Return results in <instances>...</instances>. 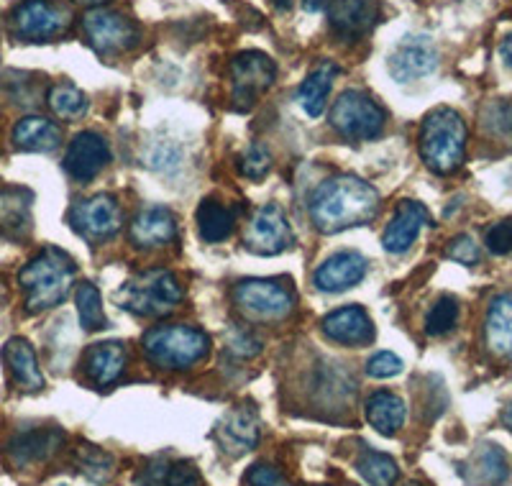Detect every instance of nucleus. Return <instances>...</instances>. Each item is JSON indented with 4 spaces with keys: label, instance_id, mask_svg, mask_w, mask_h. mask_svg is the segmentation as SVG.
<instances>
[{
    "label": "nucleus",
    "instance_id": "25",
    "mask_svg": "<svg viewBox=\"0 0 512 486\" xmlns=\"http://www.w3.org/2000/svg\"><path fill=\"white\" fill-rule=\"evenodd\" d=\"M484 338H487V346L492 348V353L512 359V292L500 295L489 305Z\"/></svg>",
    "mask_w": 512,
    "mask_h": 486
},
{
    "label": "nucleus",
    "instance_id": "15",
    "mask_svg": "<svg viewBox=\"0 0 512 486\" xmlns=\"http://www.w3.org/2000/svg\"><path fill=\"white\" fill-rule=\"evenodd\" d=\"M108 162H111V149L103 136L93 134V131L77 134L67 146V157H64V167L77 182H90L95 174L103 172Z\"/></svg>",
    "mask_w": 512,
    "mask_h": 486
},
{
    "label": "nucleus",
    "instance_id": "1",
    "mask_svg": "<svg viewBox=\"0 0 512 486\" xmlns=\"http://www.w3.org/2000/svg\"><path fill=\"white\" fill-rule=\"evenodd\" d=\"M379 192L369 182L341 174L323 182L310 197V220L320 233L364 226L377 215Z\"/></svg>",
    "mask_w": 512,
    "mask_h": 486
},
{
    "label": "nucleus",
    "instance_id": "19",
    "mask_svg": "<svg viewBox=\"0 0 512 486\" xmlns=\"http://www.w3.org/2000/svg\"><path fill=\"white\" fill-rule=\"evenodd\" d=\"M323 333H326L331 341L344 343V346H364L374 338V323L367 315V310L361 307H341V310H333L323 318L320 323Z\"/></svg>",
    "mask_w": 512,
    "mask_h": 486
},
{
    "label": "nucleus",
    "instance_id": "3",
    "mask_svg": "<svg viewBox=\"0 0 512 486\" xmlns=\"http://www.w3.org/2000/svg\"><path fill=\"white\" fill-rule=\"evenodd\" d=\"M466 151V123L454 108H436L420 126V157L436 174L461 167Z\"/></svg>",
    "mask_w": 512,
    "mask_h": 486
},
{
    "label": "nucleus",
    "instance_id": "22",
    "mask_svg": "<svg viewBox=\"0 0 512 486\" xmlns=\"http://www.w3.org/2000/svg\"><path fill=\"white\" fill-rule=\"evenodd\" d=\"M6 364L11 369L13 382L18 384V389L24 392H39L44 387V377H41L39 361H36V353L31 348V343L26 338H11L6 343Z\"/></svg>",
    "mask_w": 512,
    "mask_h": 486
},
{
    "label": "nucleus",
    "instance_id": "14",
    "mask_svg": "<svg viewBox=\"0 0 512 486\" xmlns=\"http://www.w3.org/2000/svg\"><path fill=\"white\" fill-rule=\"evenodd\" d=\"M382 18L377 0H328V21L341 39L356 41L367 36Z\"/></svg>",
    "mask_w": 512,
    "mask_h": 486
},
{
    "label": "nucleus",
    "instance_id": "29",
    "mask_svg": "<svg viewBox=\"0 0 512 486\" xmlns=\"http://www.w3.org/2000/svg\"><path fill=\"white\" fill-rule=\"evenodd\" d=\"M198 231L208 243L226 241L233 233V213L216 200H203L198 208Z\"/></svg>",
    "mask_w": 512,
    "mask_h": 486
},
{
    "label": "nucleus",
    "instance_id": "46",
    "mask_svg": "<svg viewBox=\"0 0 512 486\" xmlns=\"http://www.w3.org/2000/svg\"><path fill=\"white\" fill-rule=\"evenodd\" d=\"M502 423L512 430V402L505 407V412H502Z\"/></svg>",
    "mask_w": 512,
    "mask_h": 486
},
{
    "label": "nucleus",
    "instance_id": "12",
    "mask_svg": "<svg viewBox=\"0 0 512 486\" xmlns=\"http://www.w3.org/2000/svg\"><path fill=\"white\" fill-rule=\"evenodd\" d=\"M292 241L290 223L285 218V210L280 205H264L251 220L246 231V249L262 256H274L285 251Z\"/></svg>",
    "mask_w": 512,
    "mask_h": 486
},
{
    "label": "nucleus",
    "instance_id": "38",
    "mask_svg": "<svg viewBox=\"0 0 512 486\" xmlns=\"http://www.w3.org/2000/svg\"><path fill=\"white\" fill-rule=\"evenodd\" d=\"M226 346L233 356H239V359H254L256 353L262 351V343L256 341L251 333L239 328H231L228 330V338H226Z\"/></svg>",
    "mask_w": 512,
    "mask_h": 486
},
{
    "label": "nucleus",
    "instance_id": "6",
    "mask_svg": "<svg viewBox=\"0 0 512 486\" xmlns=\"http://www.w3.org/2000/svg\"><path fill=\"white\" fill-rule=\"evenodd\" d=\"M331 123L349 141L377 139L384 128V110L361 90H346L331 108Z\"/></svg>",
    "mask_w": 512,
    "mask_h": 486
},
{
    "label": "nucleus",
    "instance_id": "4",
    "mask_svg": "<svg viewBox=\"0 0 512 486\" xmlns=\"http://www.w3.org/2000/svg\"><path fill=\"white\" fill-rule=\"evenodd\" d=\"M182 284L167 269H149L128 279L118 292V305L139 318H162L172 313L182 300Z\"/></svg>",
    "mask_w": 512,
    "mask_h": 486
},
{
    "label": "nucleus",
    "instance_id": "27",
    "mask_svg": "<svg viewBox=\"0 0 512 486\" xmlns=\"http://www.w3.org/2000/svg\"><path fill=\"white\" fill-rule=\"evenodd\" d=\"M62 141V131L41 116H29L13 128V144L24 151H52Z\"/></svg>",
    "mask_w": 512,
    "mask_h": 486
},
{
    "label": "nucleus",
    "instance_id": "37",
    "mask_svg": "<svg viewBox=\"0 0 512 486\" xmlns=\"http://www.w3.org/2000/svg\"><path fill=\"white\" fill-rule=\"evenodd\" d=\"M241 174L249 177V180H262L267 177L269 169H272V157H269L267 146L254 144L249 151H246L244 157H241Z\"/></svg>",
    "mask_w": 512,
    "mask_h": 486
},
{
    "label": "nucleus",
    "instance_id": "10",
    "mask_svg": "<svg viewBox=\"0 0 512 486\" xmlns=\"http://www.w3.org/2000/svg\"><path fill=\"white\" fill-rule=\"evenodd\" d=\"M236 302L254 318L280 320L292 313L295 295L290 287L274 282V279H244L236 287Z\"/></svg>",
    "mask_w": 512,
    "mask_h": 486
},
{
    "label": "nucleus",
    "instance_id": "32",
    "mask_svg": "<svg viewBox=\"0 0 512 486\" xmlns=\"http://www.w3.org/2000/svg\"><path fill=\"white\" fill-rule=\"evenodd\" d=\"M49 108L54 110V116L62 118V121H75L80 118L85 110H88V98L82 90H77L75 85H54L49 90Z\"/></svg>",
    "mask_w": 512,
    "mask_h": 486
},
{
    "label": "nucleus",
    "instance_id": "16",
    "mask_svg": "<svg viewBox=\"0 0 512 486\" xmlns=\"http://www.w3.org/2000/svg\"><path fill=\"white\" fill-rule=\"evenodd\" d=\"M438 67V52L428 36H410L390 57V72L397 82H413Z\"/></svg>",
    "mask_w": 512,
    "mask_h": 486
},
{
    "label": "nucleus",
    "instance_id": "8",
    "mask_svg": "<svg viewBox=\"0 0 512 486\" xmlns=\"http://www.w3.org/2000/svg\"><path fill=\"white\" fill-rule=\"evenodd\" d=\"M82 29L90 39V47L103 54V57L128 52L139 41V29H136L131 18L105 11V8H90L82 16Z\"/></svg>",
    "mask_w": 512,
    "mask_h": 486
},
{
    "label": "nucleus",
    "instance_id": "5",
    "mask_svg": "<svg viewBox=\"0 0 512 486\" xmlns=\"http://www.w3.org/2000/svg\"><path fill=\"white\" fill-rule=\"evenodd\" d=\"M141 346L159 369H190L208 356L210 338L190 325H162L149 330Z\"/></svg>",
    "mask_w": 512,
    "mask_h": 486
},
{
    "label": "nucleus",
    "instance_id": "39",
    "mask_svg": "<svg viewBox=\"0 0 512 486\" xmlns=\"http://www.w3.org/2000/svg\"><path fill=\"white\" fill-rule=\"evenodd\" d=\"M402 371V359L395 356L392 351H379L377 356H372L367 364V374L374 379H390L397 377Z\"/></svg>",
    "mask_w": 512,
    "mask_h": 486
},
{
    "label": "nucleus",
    "instance_id": "23",
    "mask_svg": "<svg viewBox=\"0 0 512 486\" xmlns=\"http://www.w3.org/2000/svg\"><path fill=\"white\" fill-rule=\"evenodd\" d=\"M126 369V348L116 341L98 343L85 356V371L98 387H111Z\"/></svg>",
    "mask_w": 512,
    "mask_h": 486
},
{
    "label": "nucleus",
    "instance_id": "40",
    "mask_svg": "<svg viewBox=\"0 0 512 486\" xmlns=\"http://www.w3.org/2000/svg\"><path fill=\"white\" fill-rule=\"evenodd\" d=\"M487 249L497 256H505L512 251V220H502L489 228L487 236H484Z\"/></svg>",
    "mask_w": 512,
    "mask_h": 486
},
{
    "label": "nucleus",
    "instance_id": "36",
    "mask_svg": "<svg viewBox=\"0 0 512 486\" xmlns=\"http://www.w3.org/2000/svg\"><path fill=\"white\" fill-rule=\"evenodd\" d=\"M482 123L492 134H512V98H500L484 105Z\"/></svg>",
    "mask_w": 512,
    "mask_h": 486
},
{
    "label": "nucleus",
    "instance_id": "13",
    "mask_svg": "<svg viewBox=\"0 0 512 486\" xmlns=\"http://www.w3.org/2000/svg\"><path fill=\"white\" fill-rule=\"evenodd\" d=\"M262 435V420L254 405H236L221 423H218L216 438L218 446L228 453V456H244V453L254 451Z\"/></svg>",
    "mask_w": 512,
    "mask_h": 486
},
{
    "label": "nucleus",
    "instance_id": "9",
    "mask_svg": "<svg viewBox=\"0 0 512 486\" xmlns=\"http://www.w3.org/2000/svg\"><path fill=\"white\" fill-rule=\"evenodd\" d=\"M70 26V11L54 0H24L11 13V31L21 41H47Z\"/></svg>",
    "mask_w": 512,
    "mask_h": 486
},
{
    "label": "nucleus",
    "instance_id": "7",
    "mask_svg": "<svg viewBox=\"0 0 512 486\" xmlns=\"http://www.w3.org/2000/svg\"><path fill=\"white\" fill-rule=\"evenodd\" d=\"M277 77V67L262 52H241L231 62V98L239 110H249Z\"/></svg>",
    "mask_w": 512,
    "mask_h": 486
},
{
    "label": "nucleus",
    "instance_id": "48",
    "mask_svg": "<svg viewBox=\"0 0 512 486\" xmlns=\"http://www.w3.org/2000/svg\"><path fill=\"white\" fill-rule=\"evenodd\" d=\"M272 3L277 8H282V11H285V8H290V0H272Z\"/></svg>",
    "mask_w": 512,
    "mask_h": 486
},
{
    "label": "nucleus",
    "instance_id": "44",
    "mask_svg": "<svg viewBox=\"0 0 512 486\" xmlns=\"http://www.w3.org/2000/svg\"><path fill=\"white\" fill-rule=\"evenodd\" d=\"M500 54H502V59H505L507 67L512 70V34L507 36V39L500 44Z\"/></svg>",
    "mask_w": 512,
    "mask_h": 486
},
{
    "label": "nucleus",
    "instance_id": "21",
    "mask_svg": "<svg viewBox=\"0 0 512 486\" xmlns=\"http://www.w3.org/2000/svg\"><path fill=\"white\" fill-rule=\"evenodd\" d=\"M62 440L64 433L57 428L29 430V433H21L18 438H13V443L8 446V456L18 466L47 461L52 453H57V448L62 446Z\"/></svg>",
    "mask_w": 512,
    "mask_h": 486
},
{
    "label": "nucleus",
    "instance_id": "24",
    "mask_svg": "<svg viewBox=\"0 0 512 486\" xmlns=\"http://www.w3.org/2000/svg\"><path fill=\"white\" fill-rule=\"evenodd\" d=\"M341 75V67L333 62H320L313 72L303 80L300 90H297V100L305 108V113L318 118L326 110V100L333 90V82Z\"/></svg>",
    "mask_w": 512,
    "mask_h": 486
},
{
    "label": "nucleus",
    "instance_id": "41",
    "mask_svg": "<svg viewBox=\"0 0 512 486\" xmlns=\"http://www.w3.org/2000/svg\"><path fill=\"white\" fill-rule=\"evenodd\" d=\"M448 259L459 261V264H466V267H472L479 261V246L474 243L472 236H456L454 241L448 243L446 249Z\"/></svg>",
    "mask_w": 512,
    "mask_h": 486
},
{
    "label": "nucleus",
    "instance_id": "49",
    "mask_svg": "<svg viewBox=\"0 0 512 486\" xmlns=\"http://www.w3.org/2000/svg\"><path fill=\"white\" fill-rule=\"evenodd\" d=\"M408 486H423V484H408Z\"/></svg>",
    "mask_w": 512,
    "mask_h": 486
},
{
    "label": "nucleus",
    "instance_id": "31",
    "mask_svg": "<svg viewBox=\"0 0 512 486\" xmlns=\"http://www.w3.org/2000/svg\"><path fill=\"white\" fill-rule=\"evenodd\" d=\"M356 471L367 484L372 486H392L400 476V469H397V463L392 461L390 456H384V453L377 451H364L356 461Z\"/></svg>",
    "mask_w": 512,
    "mask_h": 486
},
{
    "label": "nucleus",
    "instance_id": "18",
    "mask_svg": "<svg viewBox=\"0 0 512 486\" xmlns=\"http://www.w3.org/2000/svg\"><path fill=\"white\" fill-rule=\"evenodd\" d=\"M367 274V259L359 251H341L326 259L315 272V287L323 292H344Z\"/></svg>",
    "mask_w": 512,
    "mask_h": 486
},
{
    "label": "nucleus",
    "instance_id": "45",
    "mask_svg": "<svg viewBox=\"0 0 512 486\" xmlns=\"http://www.w3.org/2000/svg\"><path fill=\"white\" fill-rule=\"evenodd\" d=\"M323 6H326V0H303V8H305V11H310V13L320 11Z\"/></svg>",
    "mask_w": 512,
    "mask_h": 486
},
{
    "label": "nucleus",
    "instance_id": "43",
    "mask_svg": "<svg viewBox=\"0 0 512 486\" xmlns=\"http://www.w3.org/2000/svg\"><path fill=\"white\" fill-rule=\"evenodd\" d=\"M164 486H203L198 471L187 466V463H177L167 471V479H164Z\"/></svg>",
    "mask_w": 512,
    "mask_h": 486
},
{
    "label": "nucleus",
    "instance_id": "2",
    "mask_svg": "<svg viewBox=\"0 0 512 486\" xmlns=\"http://www.w3.org/2000/svg\"><path fill=\"white\" fill-rule=\"evenodd\" d=\"M75 261L62 249H44L21 269L18 284L26 295L29 313H44L70 295L75 282Z\"/></svg>",
    "mask_w": 512,
    "mask_h": 486
},
{
    "label": "nucleus",
    "instance_id": "35",
    "mask_svg": "<svg viewBox=\"0 0 512 486\" xmlns=\"http://www.w3.org/2000/svg\"><path fill=\"white\" fill-rule=\"evenodd\" d=\"M456 320H459V305L454 297H441L436 305L431 307V313L425 318V330L431 336H443L448 330H454Z\"/></svg>",
    "mask_w": 512,
    "mask_h": 486
},
{
    "label": "nucleus",
    "instance_id": "34",
    "mask_svg": "<svg viewBox=\"0 0 512 486\" xmlns=\"http://www.w3.org/2000/svg\"><path fill=\"white\" fill-rule=\"evenodd\" d=\"M77 466L82 469V474L88 476V479L98 481V484L108 481V476H111L113 471L111 456L95 446H82L80 451H77Z\"/></svg>",
    "mask_w": 512,
    "mask_h": 486
},
{
    "label": "nucleus",
    "instance_id": "11",
    "mask_svg": "<svg viewBox=\"0 0 512 486\" xmlns=\"http://www.w3.org/2000/svg\"><path fill=\"white\" fill-rule=\"evenodd\" d=\"M123 215L111 195H95L82 200L72 210V228L90 241H105L118 233Z\"/></svg>",
    "mask_w": 512,
    "mask_h": 486
},
{
    "label": "nucleus",
    "instance_id": "20",
    "mask_svg": "<svg viewBox=\"0 0 512 486\" xmlns=\"http://www.w3.org/2000/svg\"><path fill=\"white\" fill-rule=\"evenodd\" d=\"M177 236V218L169 208H146L136 215L131 223V238L141 249H152V246H164V243L175 241Z\"/></svg>",
    "mask_w": 512,
    "mask_h": 486
},
{
    "label": "nucleus",
    "instance_id": "30",
    "mask_svg": "<svg viewBox=\"0 0 512 486\" xmlns=\"http://www.w3.org/2000/svg\"><path fill=\"white\" fill-rule=\"evenodd\" d=\"M29 203L31 197L21 190H0V231L16 233L26 231L29 226Z\"/></svg>",
    "mask_w": 512,
    "mask_h": 486
},
{
    "label": "nucleus",
    "instance_id": "47",
    "mask_svg": "<svg viewBox=\"0 0 512 486\" xmlns=\"http://www.w3.org/2000/svg\"><path fill=\"white\" fill-rule=\"evenodd\" d=\"M75 3H80V6H88V8H98V6H103V3H108V0H75Z\"/></svg>",
    "mask_w": 512,
    "mask_h": 486
},
{
    "label": "nucleus",
    "instance_id": "33",
    "mask_svg": "<svg viewBox=\"0 0 512 486\" xmlns=\"http://www.w3.org/2000/svg\"><path fill=\"white\" fill-rule=\"evenodd\" d=\"M77 315H80V323L85 330H98L105 328V313H103V300H100V292L95 284L82 282L77 287Z\"/></svg>",
    "mask_w": 512,
    "mask_h": 486
},
{
    "label": "nucleus",
    "instance_id": "26",
    "mask_svg": "<svg viewBox=\"0 0 512 486\" xmlns=\"http://www.w3.org/2000/svg\"><path fill=\"white\" fill-rule=\"evenodd\" d=\"M405 417H408V407H405V400L400 394L382 389L367 400L369 425L382 435H395L405 425Z\"/></svg>",
    "mask_w": 512,
    "mask_h": 486
},
{
    "label": "nucleus",
    "instance_id": "28",
    "mask_svg": "<svg viewBox=\"0 0 512 486\" xmlns=\"http://www.w3.org/2000/svg\"><path fill=\"white\" fill-rule=\"evenodd\" d=\"M510 479V463L500 446H482L469 463V481L477 486H502Z\"/></svg>",
    "mask_w": 512,
    "mask_h": 486
},
{
    "label": "nucleus",
    "instance_id": "17",
    "mask_svg": "<svg viewBox=\"0 0 512 486\" xmlns=\"http://www.w3.org/2000/svg\"><path fill=\"white\" fill-rule=\"evenodd\" d=\"M428 223H431L428 210L420 203H415V200H405V203L397 205L395 215H392V220L384 228L382 246L390 254H402V251H408L413 246L420 228L428 226Z\"/></svg>",
    "mask_w": 512,
    "mask_h": 486
},
{
    "label": "nucleus",
    "instance_id": "42",
    "mask_svg": "<svg viewBox=\"0 0 512 486\" xmlns=\"http://www.w3.org/2000/svg\"><path fill=\"white\" fill-rule=\"evenodd\" d=\"M246 486H292L280 471L269 463H256L246 474Z\"/></svg>",
    "mask_w": 512,
    "mask_h": 486
}]
</instances>
